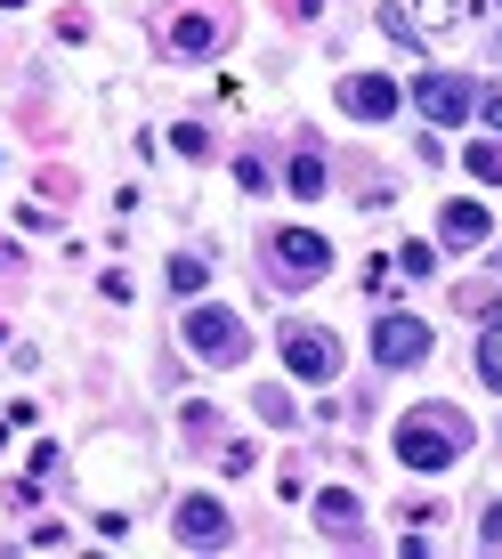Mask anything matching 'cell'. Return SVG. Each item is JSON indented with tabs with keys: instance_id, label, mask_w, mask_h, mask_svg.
Masks as SVG:
<instances>
[{
	"instance_id": "cell-1",
	"label": "cell",
	"mask_w": 502,
	"mask_h": 559,
	"mask_svg": "<svg viewBox=\"0 0 502 559\" xmlns=\"http://www.w3.org/2000/svg\"><path fill=\"white\" fill-rule=\"evenodd\" d=\"M390 454L405 462V471L438 478V471H454V462L470 454V421H462L454 406H414V414L390 430Z\"/></svg>"
},
{
	"instance_id": "cell-2",
	"label": "cell",
	"mask_w": 502,
	"mask_h": 559,
	"mask_svg": "<svg viewBox=\"0 0 502 559\" xmlns=\"http://www.w3.org/2000/svg\"><path fill=\"white\" fill-rule=\"evenodd\" d=\"M414 106H421L430 130H462L470 106H478V82H470V73H446V66H421L414 73Z\"/></svg>"
},
{
	"instance_id": "cell-3",
	"label": "cell",
	"mask_w": 502,
	"mask_h": 559,
	"mask_svg": "<svg viewBox=\"0 0 502 559\" xmlns=\"http://www.w3.org/2000/svg\"><path fill=\"white\" fill-rule=\"evenodd\" d=\"M187 349H195L203 365H243L251 357V324L236 317V308H187Z\"/></svg>"
},
{
	"instance_id": "cell-4",
	"label": "cell",
	"mask_w": 502,
	"mask_h": 559,
	"mask_svg": "<svg viewBox=\"0 0 502 559\" xmlns=\"http://www.w3.org/2000/svg\"><path fill=\"white\" fill-rule=\"evenodd\" d=\"M430 349H438V324L414 317V308H390V317L373 324V365L381 373H405V365H421Z\"/></svg>"
},
{
	"instance_id": "cell-5",
	"label": "cell",
	"mask_w": 502,
	"mask_h": 559,
	"mask_svg": "<svg viewBox=\"0 0 502 559\" xmlns=\"http://www.w3.org/2000/svg\"><path fill=\"white\" fill-rule=\"evenodd\" d=\"M267 260H276V284H316L333 267V243L308 236V227H276L267 236Z\"/></svg>"
},
{
	"instance_id": "cell-6",
	"label": "cell",
	"mask_w": 502,
	"mask_h": 559,
	"mask_svg": "<svg viewBox=\"0 0 502 559\" xmlns=\"http://www.w3.org/2000/svg\"><path fill=\"white\" fill-rule=\"evenodd\" d=\"M340 114H349V122H390V114L405 106V90L390 82V73H340Z\"/></svg>"
},
{
	"instance_id": "cell-7",
	"label": "cell",
	"mask_w": 502,
	"mask_h": 559,
	"mask_svg": "<svg viewBox=\"0 0 502 559\" xmlns=\"http://www.w3.org/2000/svg\"><path fill=\"white\" fill-rule=\"evenodd\" d=\"M170 527H179V544H195V551H227V544H236V519L211 503V495H187Z\"/></svg>"
},
{
	"instance_id": "cell-8",
	"label": "cell",
	"mask_w": 502,
	"mask_h": 559,
	"mask_svg": "<svg viewBox=\"0 0 502 559\" xmlns=\"http://www.w3.org/2000/svg\"><path fill=\"white\" fill-rule=\"evenodd\" d=\"M284 365L300 381H333L340 373V341L333 333H308V324H284Z\"/></svg>"
},
{
	"instance_id": "cell-9",
	"label": "cell",
	"mask_w": 502,
	"mask_h": 559,
	"mask_svg": "<svg viewBox=\"0 0 502 559\" xmlns=\"http://www.w3.org/2000/svg\"><path fill=\"white\" fill-rule=\"evenodd\" d=\"M487 236H494L487 203H446V211H438V243H446V252H478Z\"/></svg>"
},
{
	"instance_id": "cell-10",
	"label": "cell",
	"mask_w": 502,
	"mask_h": 559,
	"mask_svg": "<svg viewBox=\"0 0 502 559\" xmlns=\"http://www.w3.org/2000/svg\"><path fill=\"white\" fill-rule=\"evenodd\" d=\"M357 519H364V511H357V495H340V487H324V495H316V527H324V535H357Z\"/></svg>"
},
{
	"instance_id": "cell-11",
	"label": "cell",
	"mask_w": 502,
	"mask_h": 559,
	"mask_svg": "<svg viewBox=\"0 0 502 559\" xmlns=\"http://www.w3.org/2000/svg\"><path fill=\"white\" fill-rule=\"evenodd\" d=\"M170 49L179 57H211L219 49V25H211V16H179V25H170Z\"/></svg>"
},
{
	"instance_id": "cell-12",
	"label": "cell",
	"mask_w": 502,
	"mask_h": 559,
	"mask_svg": "<svg viewBox=\"0 0 502 559\" xmlns=\"http://www.w3.org/2000/svg\"><path fill=\"white\" fill-rule=\"evenodd\" d=\"M324 179H333V163H324V154H292V179H284V187H292V195H324Z\"/></svg>"
},
{
	"instance_id": "cell-13",
	"label": "cell",
	"mask_w": 502,
	"mask_h": 559,
	"mask_svg": "<svg viewBox=\"0 0 502 559\" xmlns=\"http://www.w3.org/2000/svg\"><path fill=\"white\" fill-rule=\"evenodd\" d=\"M462 163H470V179H478V187H502V139H478L470 154H462Z\"/></svg>"
},
{
	"instance_id": "cell-14",
	"label": "cell",
	"mask_w": 502,
	"mask_h": 559,
	"mask_svg": "<svg viewBox=\"0 0 502 559\" xmlns=\"http://www.w3.org/2000/svg\"><path fill=\"white\" fill-rule=\"evenodd\" d=\"M478 381H487V390H502V317L478 333Z\"/></svg>"
},
{
	"instance_id": "cell-15",
	"label": "cell",
	"mask_w": 502,
	"mask_h": 559,
	"mask_svg": "<svg viewBox=\"0 0 502 559\" xmlns=\"http://www.w3.org/2000/svg\"><path fill=\"white\" fill-rule=\"evenodd\" d=\"M170 293H203V260H187V252L170 260Z\"/></svg>"
},
{
	"instance_id": "cell-16",
	"label": "cell",
	"mask_w": 502,
	"mask_h": 559,
	"mask_svg": "<svg viewBox=\"0 0 502 559\" xmlns=\"http://www.w3.org/2000/svg\"><path fill=\"white\" fill-rule=\"evenodd\" d=\"M397 267H405V276H438V252H430V243H405Z\"/></svg>"
},
{
	"instance_id": "cell-17",
	"label": "cell",
	"mask_w": 502,
	"mask_h": 559,
	"mask_svg": "<svg viewBox=\"0 0 502 559\" xmlns=\"http://www.w3.org/2000/svg\"><path fill=\"white\" fill-rule=\"evenodd\" d=\"M381 33H390V41H421V33H414V16H405V9H381Z\"/></svg>"
},
{
	"instance_id": "cell-18",
	"label": "cell",
	"mask_w": 502,
	"mask_h": 559,
	"mask_svg": "<svg viewBox=\"0 0 502 559\" xmlns=\"http://www.w3.org/2000/svg\"><path fill=\"white\" fill-rule=\"evenodd\" d=\"M236 179L251 187V195H267V163H260V154H243V163H236Z\"/></svg>"
},
{
	"instance_id": "cell-19",
	"label": "cell",
	"mask_w": 502,
	"mask_h": 559,
	"mask_svg": "<svg viewBox=\"0 0 502 559\" xmlns=\"http://www.w3.org/2000/svg\"><path fill=\"white\" fill-rule=\"evenodd\" d=\"M478 544H487V551H502V503L487 511V527H478Z\"/></svg>"
},
{
	"instance_id": "cell-20",
	"label": "cell",
	"mask_w": 502,
	"mask_h": 559,
	"mask_svg": "<svg viewBox=\"0 0 502 559\" xmlns=\"http://www.w3.org/2000/svg\"><path fill=\"white\" fill-rule=\"evenodd\" d=\"M487 130H502V90H487Z\"/></svg>"
}]
</instances>
